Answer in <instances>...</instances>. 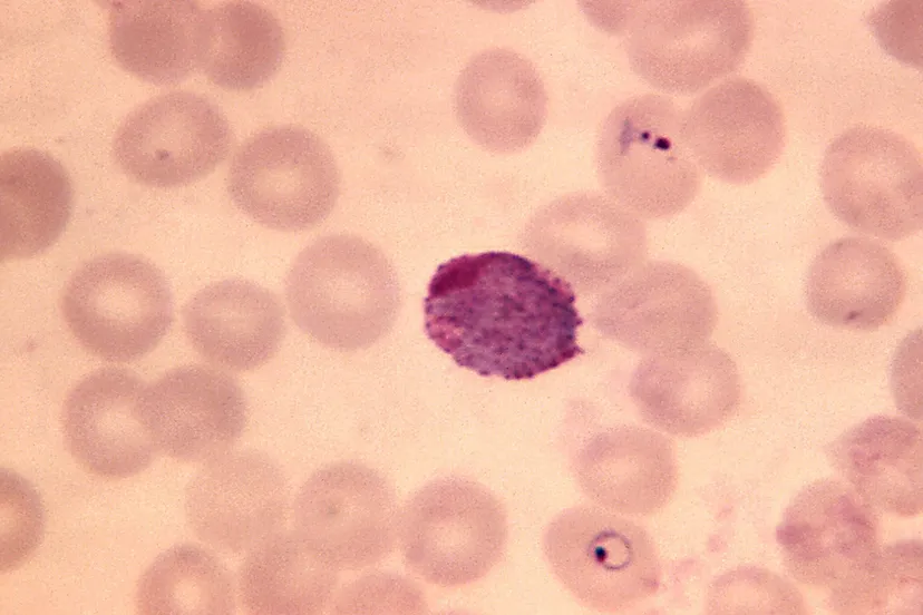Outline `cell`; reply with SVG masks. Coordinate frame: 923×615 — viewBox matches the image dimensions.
I'll return each instance as SVG.
<instances>
[{
	"label": "cell",
	"mask_w": 923,
	"mask_h": 615,
	"mask_svg": "<svg viewBox=\"0 0 923 615\" xmlns=\"http://www.w3.org/2000/svg\"><path fill=\"white\" fill-rule=\"evenodd\" d=\"M428 338L482 377L527 380L583 353L572 286L519 254L488 251L440 264L424 301Z\"/></svg>",
	"instance_id": "6da1fadb"
},
{
	"label": "cell",
	"mask_w": 923,
	"mask_h": 615,
	"mask_svg": "<svg viewBox=\"0 0 923 615\" xmlns=\"http://www.w3.org/2000/svg\"><path fill=\"white\" fill-rule=\"evenodd\" d=\"M820 188L833 215L859 234L900 241L922 228L921 153L893 130L856 125L838 135L825 153Z\"/></svg>",
	"instance_id": "5b68a950"
},
{
	"label": "cell",
	"mask_w": 923,
	"mask_h": 615,
	"mask_svg": "<svg viewBox=\"0 0 923 615\" xmlns=\"http://www.w3.org/2000/svg\"><path fill=\"white\" fill-rule=\"evenodd\" d=\"M543 550L563 586L593 609H630L660 587L659 555L645 528L599 506L558 514L545 529Z\"/></svg>",
	"instance_id": "52a82bcc"
},
{
	"label": "cell",
	"mask_w": 923,
	"mask_h": 615,
	"mask_svg": "<svg viewBox=\"0 0 923 615\" xmlns=\"http://www.w3.org/2000/svg\"><path fill=\"white\" fill-rule=\"evenodd\" d=\"M707 612L712 614L806 613L799 592L767 569L737 568L710 587Z\"/></svg>",
	"instance_id": "4dcf8cb0"
},
{
	"label": "cell",
	"mask_w": 923,
	"mask_h": 615,
	"mask_svg": "<svg viewBox=\"0 0 923 615\" xmlns=\"http://www.w3.org/2000/svg\"><path fill=\"white\" fill-rule=\"evenodd\" d=\"M624 4L621 25L634 72L650 86L691 95L733 72L754 38L744 1L669 0Z\"/></svg>",
	"instance_id": "3957f363"
},
{
	"label": "cell",
	"mask_w": 923,
	"mask_h": 615,
	"mask_svg": "<svg viewBox=\"0 0 923 615\" xmlns=\"http://www.w3.org/2000/svg\"><path fill=\"white\" fill-rule=\"evenodd\" d=\"M629 389L649 424L678 437L718 429L735 416L741 400L735 361L708 340L645 355Z\"/></svg>",
	"instance_id": "e0dca14e"
},
{
	"label": "cell",
	"mask_w": 923,
	"mask_h": 615,
	"mask_svg": "<svg viewBox=\"0 0 923 615\" xmlns=\"http://www.w3.org/2000/svg\"><path fill=\"white\" fill-rule=\"evenodd\" d=\"M906 290L897 256L866 237L828 244L813 261L804 285L807 309L817 321L852 331H873L891 322Z\"/></svg>",
	"instance_id": "44dd1931"
},
{
	"label": "cell",
	"mask_w": 923,
	"mask_h": 615,
	"mask_svg": "<svg viewBox=\"0 0 923 615\" xmlns=\"http://www.w3.org/2000/svg\"><path fill=\"white\" fill-rule=\"evenodd\" d=\"M1 261L32 257L65 230L74 188L64 166L35 148H12L0 158Z\"/></svg>",
	"instance_id": "484cf974"
},
{
	"label": "cell",
	"mask_w": 923,
	"mask_h": 615,
	"mask_svg": "<svg viewBox=\"0 0 923 615\" xmlns=\"http://www.w3.org/2000/svg\"><path fill=\"white\" fill-rule=\"evenodd\" d=\"M289 487L279 467L253 450H229L205 461L186 489L194 534L226 554L249 553L282 530Z\"/></svg>",
	"instance_id": "9a60e30c"
},
{
	"label": "cell",
	"mask_w": 923,
	"mask_h": 615,
	"mask_svg": "<svg viewBox=\"0 0 923 615\" xmlns=\"http://www.w3.org/2000/svg\"><path fill=\"white\" fill-rule=\"evenodd\" d=\"M922 541L878 547L846 583L830 592L839 614H922Z\"/></svg>",
	"instance_id": "f546056e"
},
{
	"label": "cell",
	"mask_w": 923,
	"mask_h": 615,
	"mask_svg": "<svg viewBox=\"0 0 923 615\" xmlns=\"http://www.w3.org/2000/svg\"><path fill=\"white\" fill-rule=\"evenodd\" d=\"M828 456L871 508L896 517L922 512V430L915 423L871 417L830 443Z\"/></svg>",
	"instance_id": "cb8c5ba5"
},
{
	"label": "cell",
	"mask_w": 923,
	"mask_h": 615,
	"mask_svg": "<svg viewBox=\"0 0 923 615\" xmlns=\"http://www.w3.org/2000/svg\"><path fill=\"white\" fill-rule=\"evenodd\" d=\"M337 572L293 530H280L249 551L239 572V597L252 614L320 613L333 601Z\"/></svg>",
	"instance_id": "4316f807"
},
{
	"label": "cell",
	"mask_w": 923,
	"mask_h": 615,
	"mask_svg": "<svg viewBox=\"0 0 923 615\" xmlns=\"http://www.w3.org/2000/svg\"><path fill=\"white\" fill-rule=\"evenodd\" d=\"M682 135L699 168L729 184L762 177L779 158L786 138L784 111L758 82L727 79L700 95L683 113Z\"/></svg>",
	"instance_id": "5bb4252c"
},
{
	"label": "cell",
	"mask_w": 923,
	"mask_h": 615,
	"mask_svg": "<svg viewBox=\"0 0 923 615\" xmlns=\"http://www.w3.org/2000/svg\"><path fill=\"white\" fill-rule=\"evenodd\" d=\"M336 613H422L426 602L408 579L370 574L346 586L334 599Z\"/></svg>",
	"instance_id": "1f68e13d"
},
{
	"label": "cell",
	"mask_w": 923,
	"mask_h": 615,
	"mask_svg": "<svg viewBox=\"0 0 923 615\" xmlns=\"http://www.w3.org/2000/svg\"><path fill=\"white\" fill-rule=\"evenodd\" d=\"M776 537L791 576L829 592L880 547L874 509L849 486L832 479L815 481L794 498Z\"/></svg>",
	"instance_id": "2e32d148"
},
{
	"label": "cell",
	"mask_w": 923,
	"mask_h": 615,
	"mask_svg": "<svg viewBox=\"0 0 923 615\" xmlns=\"http://www.w3.org/2000/svg\"><path fill=\"white\" fill-rule=\"evenodd\" d=\"M206 12L190 0H124L109 8L113 57L129 74L171 85L201 67Z\"/></svg>",
	"instance_id": "d4e9b609"
},
{
	"label": "cell",
	"mask_w": 923,
	"mask_h": 615,
	"mask_svg": "<svg viewBox=\"0 0 923 615\" xmlns=\"http://www.w3.org/2000/svg\"><path fill=\"white\" fill-rule=\"evenodd\" d=\"M682 110L663 95L616 105L597 137L599 175L612 199L638 217L661 218L684 209L701 185V170L682 135Z\"/></svg>",
	"instance_id": "277c9868"
},
{
	"label": "cell",
	"mask_w": 923,
	"mask_h": 615,
	"mask_svg": "<svg viewBox=\"0 0 923 615\" xmlns=\"http://www.w3.org/2000/svg\"><path fill=\"white\" fill-rule=\"evenodd\" d=\"M236 588L227 568L210 551L178 545L144 573L136 592L140 614H230Z\"/></svg>",
	"instance_id": "f1b7e54d"
},
{
	"label": "cell",
	"mask_w": 923,
	"mask_h": 615,
	"mask_svg": "<svg viewBox=\"0 0 923 615\" xmlns=\"http://www.w3.org/2000/svg\"><path fill=\"white\" fill-rule=\"evenodd\" d=\"M139 419L157 451L200 462L231 449L247 418L244 393L224 370L207 365L175 368L145 385Z\"/></svg>",
	"instance_id": "ac0fdd59"
},
{
	"label": "cell",
	"mask_w": 923,
	"mask_h": 615,
	"mask_svg": "<svg viewBox=\"0 0 923 615\" xmlns=\"http://www.w3.org/2000/svg\"><path fill=\"white\" fill-rule=\"evenodd\" d=\"M186 335L216 368L253 371L271 360L284 334V310L270 290L231 279L207 285L185 305Z\"/></svg>",
	"instance_id": "603a6c76"
},
{
	"label": "cell",
	"mask_w": 923,
	"mask_h": 615,
	"mask_svg": "<svg viewBox=\"0 0 923 615\" xmlns=\"http://www.w3.org/2000/svg\"><path fill=\"white\" fill-rule=\"evenodd\" d=\"M593 322L605 336L648 355L707 341L718 308L709 285L689 267L649 262L606 290Z\"/></svg>",
	"instance_id": "4fadbf2b"
},
{
	"label": "cell",
	"mask_w": 923,
	"mask_h": 615,
	"mask_svg": "<svg viewBox=\"0 0 923 615\" xmlns=\"http://www.w3.org/2000/svg\"><path fill=\"white\" fill-rule=\"evenodd\" d=\"M524 245L544 266L583 292L618 283L643 257V223L611 197L563 196L528 222Z\"/></svg>",
	"instance_id": "7c38bea8"
},
{
	"label": "cell",
	"mask_w": 923,
	"mask_h": 615,
	"mask_svg": "<svg viewBox=\"0 0 923 615\" xmlns=\"http://www.w3.org/2000/svg\"><path fill=\"white\" fill-rule=\"evenodd\" d=\"M573 470L582 491L596 506L632 517L661 511L679 479L671 440L637 426L592 437L575 456Z\"/></svg>",
	"instance_id": "7402d4cb"
},
{
	"label": "cell",
	"mask_w": 923,
	"mask_h": 615,
	"mask_svg": "<svg viewBox=\"0 0 923 615\" xmlns=\"http://www.w3.org/2000/svg\"><path fill=\"white\" fill-rule=\"evenodd\" d=\"M507 517L483 485L458 477L420 488L399 514L398 539L407 565L438 587L466 586L503 557Z\"/></svg>",
	"instance_id": "8992f818"
},
{
	"label": "cell",
	"mask_w": 923,
	"mask_h": 615,
	"mask_svg": "<svg viewBox=\"0 0 923 615\" xmlns=\"http://www.w3.org/2000/svg\"><path fill=\"white\" fill-rule=\"evenodd\" d=\"M61 311L85 350L110 362L134 361L154 350L173 319L164 275L127 253L85 263L64 290Z\"/></svg>",
	"instance_id": "ba28073f"
},
{
	"label": "cell",
	"mask_w": 923,
	"mask_h": 615,
	"mask_svg": "<svg viewBox=\"0 0 923 615\" xmlns=\"http://www.w3.org/2000/svg\"><path fill=\"white\" fill-rule=\"evenodd\" d=\"M285 297L294 323L320 344L367 349L392 328L400 286L386 255L351 234L318 238L293 262Z\"/></svg>",
	"instance_id": "7a4b0ae2"
},
{
	"label": "cell",
	"mask_w": 923,
	"mask_h": 615,
	"mask_svg": "<svg viewBox=\"0 0 923 615\" xmlns=\"http://www.w3.org/2000/svg\"><path fill=\"white\" fill-rule=\"evenodd\" d=\"M547 104L534 65L506 48L474 56L455 89L460 126L477 145L495 154H512L529 146L545 124Z\"/></svg>",
	"instance_id": "ffe728a7"
},
{
	"label": "cell",
	"mask_w": 923,
	"mask_h": 615,
	"mask_svg": "<svg viewBox=\"0 0 923 615\" xmlns=\"http://www.w3.org/2000/svg\"><path fill=\"white\" fill-rule=\"evenodd\" d=\"M234 204L272 230L297 232L320 224L332 211L340 175L328 145L295 125L264 128L237 148L227 176Z\"/></svg>",
	"instance_id": "9c48e42d"
},
{
	"label": "cell",
	"mask_w": 923,
	"mask_h": 615,
	"mask_svg": "<svg viewBox=\"0 0 923 615\" xmlns=\"http://www.w3.org/2000/svg\"><path fill=\"white\" fill-rule=\"evenodd\" d=\"M285 53L279 20L249 1H231L206 12V38L201 61L216 86L249 91L268 81Z\"/></svg>",
	"instance_id": "83f0119b"
},
{
	"label": "cell",
	"mask_w": 923,
	"mask_h": 615,
	"mask_svg": "<svg viewBox=\"0 0 923 615\" xmlns=\"http://www.w3.org/2000/svg\"><path fill=\"white\" fill-rule=\"evenodd\" d=\"M293 531L337 570H358L383 559L398 538L394 490L376 470L337 462L317 470L293 502Z\"/></svg>",
	"instance_id": "30bf717a"
},
{
	"label": "cell",
	"mask_w": 923,
	"mask_h": 615,
	"mask_svg": "<svg viewBox=\"0 0 923 615\" xmlns=\"http://www.w3.org/2000/svg\"><path fill=\"white\" fill-rule=\"evenodd\" d=\"M226 118L206 97L172 91L135 108L113 144L120 169L143 185L184 186L212 173L230 153Z\"/></svg>",
	"instance_id": "8fae6325"
},
{
	"label": "cell",
	"mask_w": 923,
	"mask_h": 615,
	"mask_svg": "<svg viewBox=\"0 0 923 615\" xmlns=\"http://www.w3.org/2000/svg\"><path fill=\"white\" fill-rule=\"evenodd\" d=\"M145 383L133 372L104 368L68 393L61 412L65 443L87 472L122 479L145 470L157 452L138 414Z\"/></svg>",
	"instance_id": "d6986e66"
}]
</instances>
